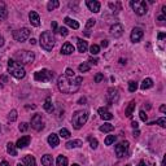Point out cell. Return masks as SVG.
I'll return each instance as SVG.
<instances>
[{
  "label": "cell",
  "instance_id": "obj_14",
  "mask_svg": "<svg viewBox=\"0 0 166 166\" xmlns=\"http://www.w3.org/2000/svg\"><path fill=\"white\" fill-rule=\"evenodd\" d=\"M86 4L88 7V9L91 10V12H94V13H97V12H100V3L96 1V0H87L86 1Z\"/></svg>",
  "mask_w": 166,
  "mask_h": 166
},
{
  "label": "cell",
  "instance_id": "obj_31",
  "mask_svg": "<svg viewBox=\"0 0 166 166\" xmlns=\"http://www.w3.org/2000/svg\"><path fill=\"white\" fill-rule=\"evenodd\" d=\"M56 162H57V166H68V158L65 156H59Z\"/></svg>",
  "mask_w": 166,
  "mask_h": 166
},
{
  "label": "cell",
  "instance_id": "obj_6",
  "mask_svg": "<svg viewBox=\"0 0 166 166\" xmlns=\"http://www.w3.org/2000/svg\"><path fill=\"white\" fill-rule=\"evenodd\" d=\"M130 5H131V8L134 9V12L136 13L137 16H144L147 13V3L144 1V0H136V1H130Z\"/></svg>",
  "mask_w": 166,
  "mask_h": 166
},
{
  "label": "cell",
  "instance_id": "obj_1",
  "mask_svg": "<svg viewBox=\"0 0 166 166\" xmlns=\"http://www.w3.org/2000/svg\"><path fill=\"white\" fill-rule=\"evenodd\" d=\"M82 82H83L82 77H66L64 74V75L59 77L57 86L59 90L64 94H74L79 90Z\"/></svg>",
  "mask_w": 166,
  "mask_h": 166
},
{
  "label": "cell",
  "instance_id": "obj_10",
  "mask_svg": "<svg viewBox=\"0 0 166 166\" xmlns=\"http://www.w3.org/2000/svg\"><path fill=\"white\" fill-rule=\"evenodd\" d=\"M31 127L35 131H42L44 129V119L42 117V114H34L31 118Z\"/></svg>",
  "mask_w": 166,
  "mask_h": 166
},
{
  "label": "cell",
  "instance_id": "obj_11",
  "mask_svg": "<svg viewBox=\"0 0 166 166\" xmlns=\"http://www.w3.org/2000/svg\"><path fill=\"white\" fill-rule=\"evenodd\" d=\"M105 97H107L108 104H116L119 100L118 90H117V88H114V87L109 88V90L107 91V95H105Z\"/></svg>",
  "mask_w": 166,
  "mask_h": 166
},
{
  "label": "cell",
  "instance_id": "obj_29",
  "mask_svg": "<svg viewBox=\"0 0 166 166\" xmlns=\"http://www.w3.org/2000/svg\"><path fill=\"white\" fill-rule=\"evenodd\" d=\"M114 130V126L110 123H104L103 126H100V131L101 132H112Z\"/></svg>",
  "mask_w": 166,
  "mask_h": 166
},
{
  "label": "cell",
  "instance_id": "obj_15",
  "mask_svg": "<svg viewBox=\"0 0 166 166\" xmlns=\"http://www.w3.org/2000/svg\"><path fill=\"white\" fill-rule=\"evenodd\" d=\"M29 20H30V23L33 25V26L38 27L40 25V18H39V15H38L37 12H34V10H31L29 13Z\"/></svg>",
  "mask_w": 166,
  "mask_h": 166
},
{
  "label": "cell",
  "instance_id": "obj_24",
  "mask_svg": "<svg viewBox=\"0 0 166 166\" xmlns=\"http://www.w3.org/2000/svg\"><path fill=\"white\" fill-rule=\"evenodd\" d=\"M135 107H136V103L135 101H130V104H129V107L126 108V110H125V114H126V117H131V114H132V112L135 110Z\"/></svg>",
  "mask_w": 166,
  "mask_h": 166
},
{
  "label": "cell",
  "instance_id": "obj_56",
  "mask_svg": "<svg viewBox=\"0 0 166 166\" xmlns=\"http://www.w3.org/2000/svg\"><path fill=\"white\" fill-rule=\"evenodd\" d=\"M0 166H10V165H9L8 162H7V161L4 160V161H1V164H0Z\"/></svg>",
  "mask_w": 166,
  "mask_h": 166
},
{
  "label": "cell",
  "instance_id": "obj_3",
  "mask_svg": "<svg viewBox=\"0 0 166 166\" xmlns=\"http://www.w3.org/2000/svg\"><path fill=\"white\" fill-rule=\"evenodd\" d=\"M88 119V112L87 110H78L73 114V118H72V123H73V127L75 130H80L83 127V125L87 122Z\"/></svg>",
  "mask_w": 166,
  "mask_h": 166
},
{
  "label": "cell",
  "instance_id": "obj_41",
  "mask_svg": "<svg viewBox=\"0 0 166 166\" xmlns=\"http://www.w3.org/2000/svg\"><path fill=\"white\" fill-rule=\"evenodd\" d=\"M95 23H96V20H95V18H90L87 21V23H86V29H91V27H94Z\"/></svg>",
  "mask_w": 166,
  "mask_h": 166
},
{
  "label": "cell",
  "instance_id": "obj_44",
  "mask_svg": "<svg viewBox=\"0 0 166 166\" xmlns=\"http://www.w3.org/2000/svg\"><path fill=\"white\" fill-rule=\"evenodd\" d=\"M90 144H91V148H92V149H96L99 143H97L96 139H92V137H90Z\"/></svg>",
  "mask_w": 166,
  "mask_h": 166
},
{
  "label": "cell",
  "instance_id": "obj_34",
  "mask_svg": "<svg viewBox=\"0 0 166 166\" xmlns=\"http://www.w3.org/2000/svg\"><path fill=\"white\" fill-rule=\"evenodd\" d=\"M109 8H112L113 12H118L121 10V3H109Z\"/></svg>",
  "mask_w": 166,
  "mask_h": 166
},
{
  "label": "cell",
  "instance_id": "obj_8",
  "mask_svg": "<svg viewBox=\"0 0 166 166\" xmlns=\"http://www.w3.org/2000/svg\"><path fill=\"white\" fill-rule=\"evenodd\" d=\"M30 34H31V31L27 29V27H22V29L13 31V38H15V40H17V42H25L30 37Z\"/></svg>",
  "mask_w": 166,
  "mask_h": 166
},
{
  "label": "cell",
  "instance_id": "obj_52",
  "mask_svg": "<svg viewBox=\"0 0 166 166\" xmlns=\"http://www.w3.org/2000/svg\"><path fill=\"white\" fill-rule=\"evenodd\" d=\"M83 103H86V97H80L78 100V104H83Z\"/></svg>",
  "mask_w": 166,
  "mask_h": 166
},
{
  "label": "cell",
  "instance_id": "obj_53",
  "mask_svg": "<svg viewBox=\"0 0 166 166\" xmlns=\"http://www.w3.org/2000/svg\"><path fill=\"white\" fill-rule=\"evenodd\" d=\"M158 21H160V23H164V21H165V16H160V17H158Z\"/></svg>",
  "mask_w": 166,
  "mask_h": 166
},
{
  "label": "cell",
  "instance_id": "obj_33",
  "mask_svg": "<svg viewBox=\"0 0 166 166\" xmlns=\"http://www.w3.org/2000/svg\"><path fill=\"white\" fill-rule=\"evenodd\" d=\"M114 142H116V136L114 135H108L107 137H105V140H104L105 146H112Z\"/></svg>",
  "mask_w": 166,
  "mask_h": 166
},
{
  "label": "cell",
  "instance_id": "obj_23",
  "mask_svg": "<svg viewBox=\"0 0 166 166\" xmlns=\"http://www.w3.org/2000/svg\"><path fill=\"white\" fill-rule=\"evenodd\" d=\"M42 165L43 166H53V157L51 154H44L42 157Z\"/></svg>",
  "mask_w": 166,
  "mask_h": 166
},
{
  "label": "cell",
  "instance_id": "obj_30",
  "mask_svg": "<svg viewBox=\"0 0 166 166\" xmlns=\"http://www.w3.org/2000/svg\"><path fill=\"white\" fill-rule=\"evenodd\" d=\"M43 108L45 109V112H48V113H52L53 112V104H52V101L49 100V99H47V100H45V103L43 104Z\"/></svg>",
  "mask_w": 166,
  "mask_h": 166
},
{
  "label": "cell",
  "instance_id": "obj_16",
  "mask_svg": "<svg viewBox=\"0 0 166 166\" xmlns=\"http://www.w3.org/2000/svg\"><path fill=\"white\" fill-rule=\"evenodd\" d=\"M99 114H100V117L103 118L104 121H110V119L113 118V114L108 110V108H105V107L99 109Z\"/></svg>",
  "mask_w": 166,
  "mask_h": 166
},
{
  "label": "cell",
  "instance_id": "obj_60",
  "mask_svg": "<svg viewBox=\"0 0 166 166\" xmlns=\"http://www.w3.org/2000/svg\"><path fill=\"white\" fill-rule=\"evenodd\" d=\"M30 43H31V44H35V43H37V40H35L34 38H31V39H30Z\"/></svg>",
  "mask_w": 166,
  "mask_h": 166
},
{
  "label": "cell",
  "instance_id": "obj_4",
  "mask_svg": "<svg viewBox=\"0 0 166 166\" xmlns=\"http://www.w3.org/2000/svg\"><path fill=\"white\" fill-rule=\"evenodd\" d=\"M40 47L45 49V51H52L55 45V37L51 31H44L40 34V39H39Z\"/></svg>",
  "mask_w": 166,
  "mask_h": 166
},
{
  "label": "cell",
  "instance_id": "obj_18",
  "mask_svg": "<svg viewBox=\"0 0 166 166\" xmlns=\"http://www.w3.org/2000/svg\"><path fill=\"white\" fill-rule=\"evenodd\" d=\"M29 143H30V136H29V135H26V136L20 137V139L17 140L16 147H17V148H25V147L29 146Z\"/></svg>",
  "mask_w": 166,
  "mask_h": 166
},
{
  "label": "cell",
  "instance_id": "obj_64",
  "mask_svg": "<svg viewBox=\"0 0 166 166\" xmlns=\"http://www.w3.org/2000/svg\"><path fill=\"white\" fill-rule=\"evenodd\" d=\"M126 166H131V165H126Z\"/></svg>",
  "mask_w": 166,
  "mask_h": 166
},
{
  "label": "cell",
  "instance_id": "obj_28",
  "mask_svg": "<svg viewBox=\"0 0 166 166\" xmlns=\"http://www.w3.org/2000/svg\"><path fill=\"white\" fill-rule=\"evenodd\" d=\"M8 17V10H7V7L4 4H0V21L5 20Z\"/></svg>",
  "mask_w": 166,
  "mask_h": 166
},
{
  "label": "cell",
  "instance_id": "obj_20",
  "mask_svg": "<svg viewBox=\"0 0 166 166\" xmlns=\"http://www.w3.org/2000/svg\"><path fill=\"white\" fill-rule=\"evenodd\" d=\"M47 142H48V144H49V146H51L52 148H55V147H57V146H59L60 139H59V136L56 135V134H51V135L48 136Z\"/></svg>",
  "mask_w": 166,
  "mask_h": 166
},
{
  "label": "cell",
  "instance_id": "obj_5",
  "mask_svg": "<svg viewBox=\"0 0 166 166\" xmlns=\"http://www.w3.org/2000/svg\"><path fill=\"white\" fill-rule=\"evenodd\" d=\"M35 60L34 52L30 51H18L15 53V61L18 62L20 65H26V64H31Z\"/></svg>",
  "mask_w": 166,
  "mask_h": 166
},
{
  "label": "cell",
  "instance_id": "obj_43",
  "mask_svg": "<svg viewBox=\"0 0 166 166\" xmlns=\"http://www.w3.org/2000/svg\"><path fill=\"white\" fill-rule=\"evenodd\" d=\"M156 123H157V125H160L161 127H164V129H165V127H166V119H165L164 117L158 118L157 121H156Z\"/></svg>",
  "mask_w": 166,
  "mask_h": 166
},
{
  "label": "cell",
  "instance_id": "obj_27",
  "mask_svg": "<svg viewBox=\"0 0 166 166\" xmlns=\"http://www.w3.org/2000/svg\"><path fill=\"white\" fill-rule=\"evenodd\" d=\"M7 151L10 156H17V149H16V144L13 143H8L7 144Z\"/></svg>",
  "mask_w": 166,
  "mask_h": 166
},
{
  "label": "cell",
  "instance_id": "obj_63",
  "mask_svg": "<svg viewBox=\"0 0 166 166\" xmlns=\"http://www.w3.org/2000/svg\"><path fill=\"white\" fill-rule=\"evenodd\" d=\"M73 166H80V165H78V164H74Z\"/></svg>",
  "mask_w": 166,
  "mask_h": 166
},
{
  "label": "cell",
  "instance_id": "obj_17",
  "mask_svg": "<svg viewBox=\"0 0 166 166\" xmlns=\"http://www.w3.org/2000/svg\"><path fill=\"white\" fill-rule=\"evenodd\" d=\"M73 52H74V45L72 43L66 42V43L62 44V47H61V53L62 55H72Z\"/></svg>",
  "mask_w": 166,
  "mask_h": 166
},
{
  "label": "cell",
  "instance_id": "obj_21",
  "mask_svg": "<svg viewBox=\"0 0 166 166\" xmlns=\"http://www.w3.org/2000/svg\"><path fill=\"white\" fill-rule=\"evenodd\" d=\"M64 22H65L66 25H68V26L72 27V29H74V30H78V29H79V23H78V21H75V20L70 18V17H65Z\"/></svg>",
  "mask_w": 166,
  "mask_h": 166
},
{
  "label": "cell",
  "instance_id": "obj_61",
  "mask_svg": "<svg viewBox=\"0 0 166 166\" xmlns=\"http://www.w3.org/2000/svg\"><path fill=\"white\" fill-rule=\"evenodd\" d=\"M1 79L4 80V82H7V80H8V78H7V77H1Z\"/></svg>",
  "mask_w": 166,
  "mask_h": 166
},
{
  "label": "cell",
  "instance_id": "obj_26",
  "mask_svg": "<svg viewBox=\"0 0 166 166\" xmlns=\"http://www.w3.org/2000/svg\"><path fill=\"white\" fill-rule=\"evenodd\" d=\"M87 48H88L87 42H86V40H83V39H78V51L83 53V52H86V51H87Z\"/></svg>",
  "mask_w": 166,
  "mask_h": 166
},
{
  "label": "cell",
  "instance_id": "obj_42",
  "mask_svg": "<svg viewBox=\"0 0 166 166\" xmlns=\"http://www.w3.org/2000/svg\"><path fill=\"white\" fill-rule=\"evenodd\" d=\"M103 79H104V74H101V73H97L96 75H95V83H100Z\"/></svg>",
  "mask_w": 166,
  "mask_h": 166
},
{
  "label": "cell",
  "instance_id": "obj_13",
  "mask_svg": "<svg viewBox=\"0 0 166 166\" xmlns=\"http://www.w3.org/2000/svg\"><path fill=\"white\" fill-rule=\"evenodd\" d=\"M123 34V26L121 23H114L110 26V35L114 38H119Z\"/></svg>",
  "mask_w": 166,
  "mask_h": 166
},
{
  "label": "cell",
  "instance_id": "obj_59",
  "mask_svg": "<svg viewBox=\"0 0 166 166\" xmlns=\"http://www.w3.org/2000/svg\"><path fill=\"white\" fill-rule=\"evenodd\" d=\"M137 166H147V164H146L144 161H140V162H139V165H137Z\"/></svg>",
  "mask_w": 166,
  "mask_h": 166
},
{
  "label": "cell",
  "instance_id": "obj_49",
  "mask_svg": "<svg viewBox=\"0 0 166 166\" xmlns=\"http://www.w3.org/2000/svg\"><path fill=\"white\" fill-rule=\"evenodd\" d=\"M131 126L134 127V130H137V127H139V123H137L136 121H134V122L131 123Z\"/></svg>",
  "mask_w": 166,
  "mask_h": 166
},
{
  "label": "cell",
  "instance_id": "obj_58",
  "mask_svg": "<svg viewBox=\"0 0 166 166\" xmlns=\"http://www.w3.org/2000/svg\"><path fill=\"white\" fill-rule=\"evenodd\" d=\"M160 110H161L162 113L166 112V107H165V105H161V107H160Z\"/></svg>",
  "mask_w": 166,
  "mask_h": 166
},
{
  "label": "cell",
  "instance_id": "obj_7",
  "mask_svg": "<svg viewBox=\"0 0 166 166\" xmlns=\"http://www.w3.org/2000/svg\"><path fill=\"white\" fill-rule=\"evenodd\" d=\"M35 80H39V82H51L53 79V73L48 69H43L40 72H37L34 75Z\"/></svg>",
  "mask_w": 166,
  "mask_h": 166
},
{
  "label": "cell",
  "instance_id": "obj_54",
  "mask_svg": "<svg viewBox=\"0 0 166 166\" xmlns=\"http://www.w3.org/2000/svg\"><path fill=\"white\" fill-rule=\"evenodd\" d=\"M90 62H91V64H94V65H96V64H97L99 61H97L96 59H90Z\"/></svg>",
  "mask_w": 166,
  "mask_h": 166
},
{
  "label": "cell",
  "instance_id": "obj_62",
  "mask_svg": "<svg viewBox=\"0 0 166 166\" xmlns=\"http://www.w3.org/2000/svg\"><path fill=\"white\" fill-rule=\"evenodd\" d=\"M17 166H25L23 164H17Z\"/></svg>",
  "mask_w": 166,
  "mask_h": 166
},
{
  "label": "cell",
  "instance_id": "obj_45",
  "mask_svg": "<svg viewBox=\"0 0 166 166\" xmlns=\"http://www.w3.org/2000/svg\"><path fill=\"white\" fill-rule=\"evenodd\" d=\"M139 116H140V119H142L143 122H147V119H148V116H147V113H146V112H144V110H140Z\"/></svg>",
  "mask_w": 166,
  "mask_h": 166
},
{
  "label": "cell",
  "instance_id": "obj_9",
  "mask_svg": "<svg viewBox=\"0 0 166 166\" xmlns=\"http://www.w3.org/2000/svg\"><path fill=\"white\" fill-rule=\"evenodd\" d=\"M114 152H116V156L118 158L127 156V153H129V142L125 140V142H121L119 144H117L114 148Z\"/></svg>",
  "mask_w": 166,
  "mask_h": 166
},
{
  "label": "cell",
  "instance_id": "obj_47",
  "mask_svg": "<svg viewBox=\"0 0 166 166\" xmlns=\"http://www.w3.org/2000/svg\"><path fill=\"white\" fill-rule=\"evenodd\" d=\"M65 75L66 77H75V74H74V70H72V69H66L65 70Z\"/></svg>",
  "mask_w": 166,
  "mask_h": 166
},
{
  "label": "cell",
  "instance_id": "obj_50",
  "mask_svg": "<svg viewBox=\"0 0 166 166\" xmlns=\"http://www.w3.org/2000/svg\"><path fill=\"white\" fill-rule=\"evenodd\" d=\"M101 47H103V48H107V47H108V40H101Z\"/></svg>",
  "mask_w": 166,
  "mask_h": 166
},
{
  "label": "cell",
  "instance_id": "obj_51",
  "mask_svg": "<svg viewBox=\"0 0 166 166\" xmlns=\"http://www.w3.org/2000/svg\"><path fill=\"white\" fill-rule=\"evenodd\" d=\"M165 37H166V35H165V33H160V34H158V39H160V40H162Z\"/></svg>",
  "mask_w": 166,
  "mask_h": 166
},
{
  "label": "cell",
  "instance_id": "obj_19",
  "mask_svg": "<svg viewBox=\"0 0 166 166\" xmlns=\"http://www.w3.org/2000/svg\"><path fill=\"white\" fill-rule=\"evenodd\" d=\"M83 146V142L79 139H75V140H70V142H68L65 144L66 149H73V148H79Z\"/></svg>",
  "mask_w": 166,
  "mask_h": 166
},
{
  "label": "cell",
  "instance_id": "obj_40",
  "mask_svg": "<svg viewBox=\"0 0 166 166\" xmlns=\"http://www.w3.org/2000/svg\"><path fill=\"white\" fill-rule=\"evenodd\" d=\"M18 129H20V131H21V132H26V131H27V129H29V123L22 122V123H21V125L18 126Z\"/></svg>",
  "mask_w": 166,
  "mask_h": 166
},
{
  "label": "cell",
  "instance_id": "obj_55",
  "mask_svg": "<svg viewBox=\"0 0 166 166\" xmlns=\"http://www.w3.org/2000/svg\"><path fill=\"white\" fill-rule=\"evenodd\" d=\"M139 135H140L139 130H134V136H135V137H137V136H139Z\"/></svg>",
  "mask_w": 166,
  "mask_h": 166
},
{
  "label": "cell",
  "instance_id": "obj_12",
  "mask_svg": "<svg viewBox=\"0 0 166 166\" xmlns=\"http://www.w3.org/2000/svg\"><path fill=\"white\" fill-rule=\"evenodd\" d=\"M143 30L140 29V27H134L132 31H131V35H130V38H131V42L132 43H139L140 40H142L143 38Z\"/></svg>",
  "mask_w": 166,
  "mask_h": 166
},
{
  "label": "cell",
  "instance_id": "obj_35",
  "mask_svg": "<svg viewBox=\"0 0 166 166\" xmlns=\"http://www.w3.org/2000/svg\"><path fill=\"white\" fill-rule=\"evenodd\" d=\"M136 90H137V83L135 82V80H130L129 82V91L130 92H135Z\"/></svg>",
  "mask_w": 166,
  "mask_h": 166
},
{
  "label": "cell",
  "instance_id": "obj_36",
  "mask_svg": "<svg viewBox=\"0 0 166 166\" xmlns=\"http://www.w3.org/2000/svg\"><path fill=\"white\" fill-rule=\"evenodd\" d=\"M8 119L10 122H15L17 119V110H15V109H13V110H10L9 114H8Z\"/></svg>",
  "mask_w": 166,
  "mask_h": 166
},
{
  "label": "cell",
  "instance_id": "obj_38",
  "mask_svg": "<svg viewBox=\"0 0 166 166\" xmlns=\"http://www.w3.org/2000/svg\"><path fill=\"white\" fill-rule=\"evenodd\" d=\"M90 52H91L92 55H97L99 52H100V47H99L97 44H92V45L90 47Z\"/></svg>",
  "mask_w": 166,
  "mask_h": 166
},
{
  "label": "cell",
  "instance_id": "obj_22",
  "mask_svg": "<svg viewBox=\"0 0 166 166\" xmlns=\"http://www.w3.org/2000/svg\"><path fill=\"white\" fill-rule=\"evenodd\" d=\"M22 164H23L25 166H37V161H35V158H34L33 156L27 154V156H25V157H23Z\"/></svg>",
  "mask_w": 166,
  "mask_h": 166
},
{
  "label": "cell",
  "instance_id": "obj_32",
  "mask_svg": "<svg viewBox=\"0 0 166 166\" xmlns=\"http://www.w3.org/2000/svg\"><path fill=\"white\" fill-rule=\"evenodd\" d=\"M59 5H60V3L57 1V0H52V1H49L47 4V9L48 10H53L56 8H59Z\"/></svg>",
  "mask_w": 166,
  "mask_h": 166
},
{
  "label": "cell",
  "instance_id": "obj_48",
  "mask_svg": "<svg viewBox=\"0 0 166 166\" xmlns=\"http://www.w3.org/2000/svg\"><path fill=\"white\" fill-rule=\"evenodd\" d=\"M56 31H57V23H56V21H52V34Z\"/></svg>",
  "mask_w": 166,
  "mask_h": 166
},
{
  "label": "cell",
  "instance_id": "obj_46",
  "mask_svg": "<svg viewBox=\"0 0 166 166\" xmlns=\"http://www.w3.org/2000/svg\"><path fill=\"white\" fill-rule=\"evenodd\" d=\"M59 33L62 35V37H66V35L69 34V31H68V29L66 27H60V30H59Z\"/></svg>",
  "mask_w": 166,
  "mask_h": 166
},
{
  "label": "cell",
  "instance_id": "obj_25",
  "mask_svg": "<svg viewBox=\"0 0 166 166\" xmlns=\"http://www.w3.org/2000/svg\"><path fill=\"white\" fill-rule=\"evenodd\" d=\"M152 86H153V80L151 78H146L142 82V84H140V88H142V90H148V88H151Z\"/></svg>",
  "mask_w": 166,
  "mask_h": 166
},
{
  "label": "cell",
  "instance_id": "obj_37",
  "mask_svg": "<svg viewBox=\"0 0 166 166\" xmlns=\"http://www.w3.org/2000/svg\"><path fill=\"white\" fill-rule=\"evenodd\" d=\"M90 70V65H88L87 62H83V64H80L79 65V72L80 73H86Z\"/></svg>",
  "mask_w": 166,
  "mask_h": 166
},
{
  "label": "cell",
  "instance_id": "obj_2",
  "mask_svg": "<svg viewBox=\"0 0 166 166\" xmlns=\"http://www.w3.org/2000/svg\"><path fill=\"white\" fill-rule=\"evenodd\" d=\"M8 72L10 75H13L17 79H22V78H25V75H26L25 69L18 62H16L15 60H12V59L8 60Z\"/></svg>",
  "mask_w": 166,
  "mask_h": 166
},
{
  "label": "cell",
  "instance_id": "obj_57",
  "mask_svg": "<svg viewBox=\"0 0 166 166\" xmlns=\"http://www.w3.org/2000/svg\"><path fill=\"white\" fill-rule=\"evenodd\" d=\"M3 44H4V38L0 35V47H3Z\"/></svg>",
  "mask_w": 166,
  "mask_h": 166
},
{
  "label": "cell",
  "instance_id": "obj_39",
  "mask_svg": "<svg viewBox=\"0 0 166 166\" xmlns=\"http://www.w3.org/2000/svg\"><path fill=\"white\" fill-rule=\"evenodd\" d=\"M60 136L61 137H69L70 136V131L68 129H61L60 130Z\"/></svg>",
  "mask_w": 166,
  "mask_h": 166
}]
</instances>
